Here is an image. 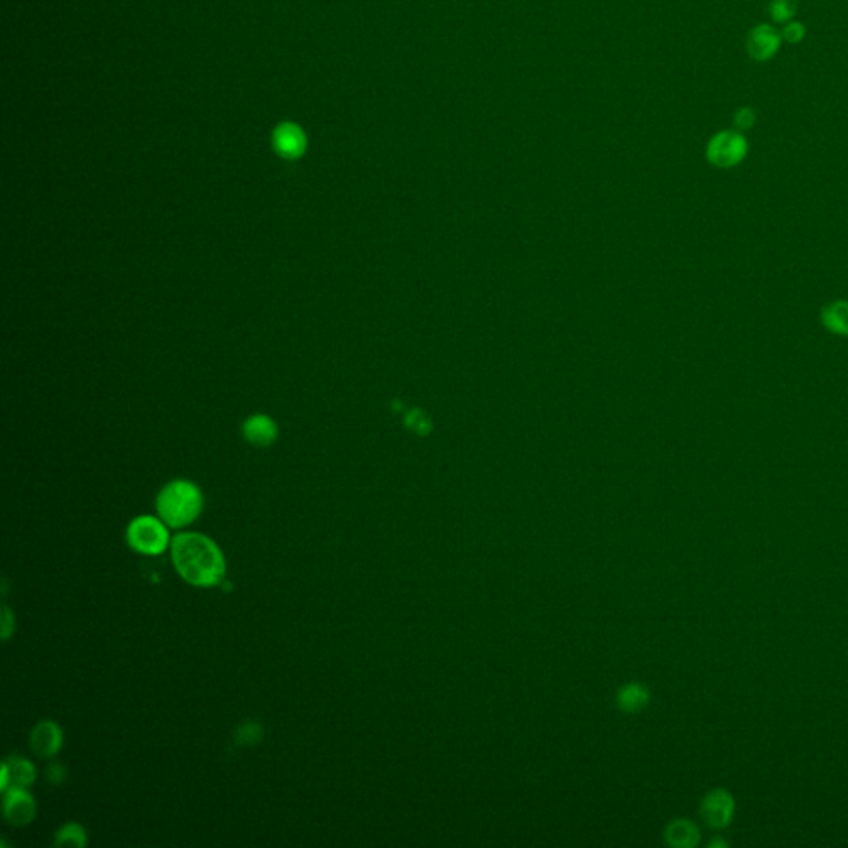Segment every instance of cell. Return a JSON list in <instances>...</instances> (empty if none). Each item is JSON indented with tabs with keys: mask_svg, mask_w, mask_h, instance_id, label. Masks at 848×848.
<instances>
[{
	"mask_svg": "<svg viewBox=\"0 0 848 848\" xmlns=\"http://www.w3.org/2000/svg\"><path fill=\"white\" fill-rule=\"evenodd\" d=\"M171 560L178 574L191 585L211 588L223 584L226 558L209 537L196 532L172 537Z\"/></svg>",
	"mask_w": 848,
	"mask_h": 848,
	"instance_id": "6da1fadb",
	"label": "cell"
},
{
	"mask_svg": "<svg viewBox=\"0 0 848 848\" xmlns=\"http://www.w3.org/2000/svg\"><path fill=\"white\" fill-rule=\"evenodd\" d=\"M201 489L191 481L178 479L164 485L156 499V511L164 524L181 529L192 524L202 511Z\"/></svg>",
	"mask_w": 848,
	"mask_h": 848,
	"instance_id": "7a4b0ae2",
	"label": "cell"
},
{
	"mask_svg": "<svg viewBox=\"0 0 848 848\" xmlns=\"http://www.w3.org/2000/svg\"><path fill=\"white\" fill-rule=\"evenodd\" d=\"M126 542L133 550L144 556H160L170 542L168 525L152 515H140L130 522L126 529Z\"/></svg>",
	"mask_w": 848,
	"mask_h": 848,
	"instance_id": "3957f363",
	"label": "cell"
},
{
	"mask_svg": "<svg viewBox=\"0 0 848 848\" xmlns=\"http://www.w3.org/2000/svg\"><path fill=\"white\" fill-rule=\"evenodd\" d=\"M748 154V142L741 132H719L707 143V161L717 168H734Z\"/></svg>",
	"mask_w": 848,
	"mask_h": 848,
	"instance_id": "277c9868",
	"label": "cell"
},
{
	"mask_svg": "<svg viewBox=\"0 0 848 848\" xmlns=\"http://www.w3.org/2000/svg\"><path fill=\"white\" fill-rule=\"evenodd\" d=\"M699 812L707 827L723 830L733 824L736 814V800L726 788H713L701 800Z\"/></svg>",
	"mask_w": 848,
	"mask_h": 848,
	"instance_id": "5b68a950",
	"label": "cell"
},
{
	"mask_svg": "<svg viewBox=\"0 0 848 848\" xmlns=\"http://www.w3.org/2000/svg\"><path fill=\"white\" fill-rule=\"evenodd\" d=\"M272 148L285 161L300 160L309 148L307 133L299 123H279L272 132Z\"/></svg>",
	"mask_w": 848,
	"mask_h": 848,
	"instance_id": "8992f818",
	"label": "cell"
},
{
	"mask_svg": "<svg viewBox=\"0 0 848 848\" xmlns=\"http://www.w3.org/2000/svg\"><path fill=\"white\" fill-rule=\"evenodd\" d=\"M37 814V806L27 788H11L4 792V816L15 827L29 825Z\"/></svg>",
	"mask_w": 848,
	"mask_h": 848,
	"instance_id": "52a82bcc",
	"label": "cell"
},
{
	"mask_svg": "<svg viewBox=\"0 0 848 848\" xmlns=\"http://www.w3.org/2000/svg\"><path fill=\"white\" fill-rule=\"evenodd\" d=\"M63 744V733L53 721H41L32 729V752L41 759H51L59 754Z\"/></svg>",
	"mask_w": 848,
	"mask_h": 848,
	"instance_id": "ba28073f",
	"label": "cell"
},
{
	"mask_svg": "<svg viewBox=\"0 0 848 848\" xmlns=\"http://www.w3.org/2000/svg\"><path fill=\"white\" fill-rule=\"evenodd\" d=\"M782 35L770 25H758L748 35V53L751 59L766 61L778 53Z\"/></svg>",
	"mask_w": 848,
	"mask_h": 848,
	"instance_id": "9c48e42d",
	"label": "cell"
},
{
	"mask_svg": "<svg viewBox=\"0 0 848 848\" xmlns=\"http://www.w3.org/2000/svg\"><path fill=\"white\" fill-rule=\"evenodd\" d=\"M35 768L31 760L19 758V756H11L5 759L2 766V780H0V790L5 792L11 788H31L35 780Z\"/></svg>",
	"mask_w": 848,
	"mask_h": 848,
	"instance_id": "30bf717a",
	"label": "cell"
},
{
	"mask_svg": "<svg viewBox=\"0 0 848 848\" xmlns=\"http://www.w3.org/2000/svg\"><path fill=\"white\" fill-rule=\"evenodd\" d=\"M243 431L245 439L255 446L272 445L279 435L277 424L265 414H255L247 418V421L244 423Z\"/></svg>",
	"mask_w": 848,
	"mask_h": 848,
	"instance_id": "8fae6325",
	"label": "cell"
},
{
	"mask_svg": "<svg viewBox=\"0 0 848 848\" xmlns=\"http://www.w3.org/2000/svg\"><path fill=\"white\" fill-rule=\"evenodd\" d=\"M665 840L668 845L677 848L696 847L701 840V834L696 824L687 818H677L668 824L665 830Z\"/></svg>",
	"mask_w": 848,
	"mask_h": 848,
	"instance_id": "7c38bea8",
	"label": "cell"
},
{
	"mask_svg": "<svg viewBox=\"0 0 848 848\" xmlns=\"http://www.w3.org/2000/svg\"><path fill=\"white\" fill-rule=\"evenodd\" d=\"M650 703V691L645 685L630 683L625 685L616 695V705L625 713H638L645 709Z\"/></svg>",
	"mask_w": 848,
	"mask_h": 848,
	"instance_id": "4fadbf2b",
	"label": "cell"
},
{
	"mask_svg": "<svg viewBox=\"0 0 848 848\" xmlns=\"http://www.w3.org/2000/svg\"><path fill=\"white\" fill-rule=\"evenodd\" d=\"M822 324L828 332L835 335H848V302L835 300L828 303L820 313Z\"/></svg>",
	"mask_w": 848,
	"mask_h": 848,
	"instance_id": "5bb4252c",
	"label": "cell"
},
{
	"mask_svg": "<svg viewBox=\"0 0 848 848\" xmlns=\"http://www.w3.org/2000/svg\"><path fill=\"white\" fill-rule=\"evenodd\" d=\"M88 843V838H87V832L85 828L81 827L80 824H65L63 827L57 832L55 835V845L57 847H69V845H73V847H85Z\"/></svg>",
	"mask_w": 848,
	"mask_h": 848,
	"instance_id": "9a60e30c",
	"label": "cell"
},
{
	"mask_svg": "<svg viewBox=\"0 0 848 848\" xmlns=\"http://www.w3.org/2000/svg\"><path fill=\"white\" fill-rule=\"evenodd\" d=\"M769 14L772 21L778 23H788L796 14V0H770Z\"/></svg>",
	"mask_w": 848,
	"mask_h": 848,
	"instance_id": "2e32d148",
	"label": "cell"
},
{
	"mask_svg": "<svg viewBox=\"0 0 848 848\" xmlns=\"http://www.w3.org/2000/svg\"><path fill=\"white\" fill-rule=\"evenodd\" d=\"M261 737H263V727L259 726V724H255V723H247V724L239 727L237 733H235L237 742L247 744V746L255 744Z\"/></svg>",
	"mask_w": 848,
	"mask_h": 848,
	"instance_id": "e0dca14e",
	"label": "cell"
},
{
	"mask_svg": "<svg viewBox=\"0 0 848 848\" xmlns=\"http://www.w3.org/2000/svg\"><path fill=\"white\" fill-rule=\"evenodd\" d=\"M756 123V113L752 108H739L736 115H734V124H736L737 132H746V130H751Z\"/></svg>",
	"mask_w": 848,
	"mask_h": 848,
	"instance_id": "ac0fdd59",
	"label": "cell"
},
{
	"mask_svg": "<svg viewBox=\"0 0 848 848\" xmlns=\"http://www.w3.org/2000/svg\"><path fill=\"white\" fill-rule=\"evenodd\" d=\"M782 39L788 43H798L806 37V29L800 22H788V25L782 31Z\"/></svg>",
	"mask_w": 848,
	"mask_h": 848,
	"instance_id": "d6986e66",
	"label": "cell"
},
{
	"mask_svg": "<svg viewBox=\"0 0 848 848\" xmlns=\"http://www.w3.org/2000/svg\"><path fill=\"white\" fill-rule=\"evenodd\" d=\"M15 630V618H14V613L7 606H4V612H2V638L4 640H9L12 633Z\"/></svg>",
	"mask_w": 848,
	"mask_h": 848,
	"instance_id": "ffe728a7",
	"label": "cell"
},
{
	"mask_svg": "<svg viewBox=\"0 0 848 848\" xmlns=\"http://www.w3.org/2000/svg\"><path fill=\"white\" fill-rule=\"evenodd\" d=\"M63 776H65V772H63V768H61L60 764H53V766H51L49 770H47V778H49L51 784H59V782H61Z\"/></svg>",
	"mask_w": 848,
	"mask_h": 848,
	"instance_id": "44dd1931",
	"label": "cell"
},
{
	"mask_svg": "<svg viewBox=\"0 0 848 848\" xmlns=\"http://www.w3.org/2000/svg\"><path fill=\"white\" fill-rule=\"evenodd\" d=\"M727 845H729V843H727L726 840H723V838L719 837L713 838V840L707 843V847L709 848H726Z\"/></svg>",
	"mask_w": 848,
	"mask_h": 848,
	"instance_id": "7402d4cb",
	"label": "cell"
}]
</instances>
